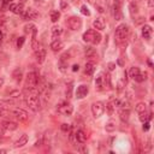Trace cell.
I'll return each instance as SVG.
<instances>
[{
    "label": "cell",
    "instance_id": "1",
    "mask_svg": "<svg viewBox=\"0 0 154 154\" xmlns=\"http://www.w3.org/2000/svg\"><path fill=\"white\" fill-rule=\"evenodd\" d=\"M38 82H40V76L36 71H30L28 72L26 77H25V88L29 89V91H34L37 85H38Z\"/></svg>",
    "mask_w": 154,
    "mask_h": 154
},
{
    "label": "cell",
    "instance_id": "2",
    "mask_svg": "<svg viewBox=\"0 0 154 154\" xmlns=\"http://www.w3.org/2000/svg\"><path fill=\"white\" fill-rule=\"evenodd\" d=\"M83 41L87 42V43H91V45H99L101 42V34L94 29H89L87 30L84 34H83Z\"/></svg>",
    "mask_w": 154,
    "mask_h": 154
},
{
    "label": "cell",
    "instance_id": "3",
    "mask_svg": "<svg viewBox=\"0 0 154 154\" xmlns=\"http://www.w3.org/2000/svg\"><path fill=\"white\" fill-rule=\"evenodd\" d=\"M25 102H26L28 107H29L32 112L40 111L41 102H40V97H38L37 94H35V93H32V91H31L30 94H28L26 97H25Z\"/></svg>",
    "mask_w": 154,
    "mask_h": 154
},
{
    "label": "cell",
    "instance_id": "4",
    "mask_svg": "<svg viewBox=\"0 0 154 154\" xmlns=\"http://www.w3.org/2000/svg\"><path fill=\"white\" fill-rule=\"evenodd\" d=\"M128 35H129V26L124 23L119 24L116 28V31H114V40H116L117 43H122L123 41H125Z\"/></svg>",
    "mask_w": 154,
    "mask_h": 154
},
{
    "label": "cell",
    "instance_id": "5",
    "mask_svg": "<svg viewBox=\"0 0 154 154\" xmlns=\"http://www.w3.org/2000/svg\"><path fill=\"white\" fill-rule=\"evenodd\" d=\"M106 85L109 87V76L105 75L103 72H100L95 78V88L99 91H101L106 88Z\"/></svg>",
    "mask_w": 154,
    "mask_h": 154
},
{
    "label": "cell",
    "instance_id": "6",
    "mask_svg": "<svg viewBox=\"0 0 154 154\" xmlns=\"http://www.w3.org/2000/svg\"><path fill=\"white\" fill-rule=\"evenodd\" d=\"M129 75H130V77H131L135 82H143V81L147 79V76H148V73H147L146 71L142 72V71L140 70V67H137V66H132V67L130 69V71H129Z\"/></svg>",
    "mask_w": 154,
    "mask_h": 154
},
{
    "label": "cell",
    "instance_id": "7",
    "mask_svg": "<svg viewBox=\"0 0 154 154\" xmlns=\"http://www.w3.org/2000/svg\"><path fill=\"white\" fill-rule=\"evenodd\" d=\"M57 111H58V113H60L61 116H71L72 114V112H73V107H72V105L70 103V102H67V101H61V102H59L58 105H57Z\"/></svg>",
    "mask_w": 154,
    "mask_h": 154
},
{
    "label": "cell",
    "instance_id": "8",
    "mask_svg": "<svg viewBox=\"0 0 154 154\" xmlns=\"http://www.w3.org/2000/svg\"><path fill=\"white\" fill-rule=\"evenodd\" d=\"M66 25L69 26V29L76 31V30H79L81 26H82V19L79 17H76V16H72L70 18H67L66 20Z\"/></svg>",
    "mask_w": 154,
    "mask_h": 154
},
{
    "label": "cell",
    "instance_id": "9",
    "mask_svg": "<svg viewBox=\"0 0 154 154\" xmlns=\"http://www.w3.org/2000/svg\"><path fill=\"white\" fill-rule=\"evenodd\" d=\"M14 101L10 100H0V117H6L10 113V106H12Z\"/></svg>",
    "mask_w": 154,
    "mask_h": 154
},
{
    "label": "cell",
    "instance_id": "10",
    "mask_svg": "<svg viewBox=\"0 0 154 154\" xmlns=\"http://www.w3.org/2000/svg\"><path fill=\"white\" fill-rule=\"evenodd\" d=\"M103 111H105V103L102 101H96V102H94L91 105V113H93V116L95 118L101 117Z\"/></svg>",
    "mask_w": 154,
    "mask_h": 154
},
{
    "label": "cell",
    "instance_id": "11",
    "mask_svg": "<svg viewBox=\"0 0 154 154\" xmlns=\"http://www.w3.org/2000/svg\"><path fill=\"white\" fill-rule=\"evenodd\" d=\"M11 113H12L17 119H19L20 122H25V120H28V118H29L26 111H24L23 108H19V107L13 108V109L11 111Z\"/></svg>",
    "mask_w": 154,
    "mask_h": 154
},
{
    "label": "cell",
    "instance_id": "12",
    "mask_svg": "<svg viewBox=\"0 0 154 154\" xmlns=\"http://www.w3.org/2000/svg\"><path fill=\"white\" fill-rule=\"evenodd\" d=\"M38 16H40V13H38V12H37L35 8H31V7L26 8V10H25V11H23V13H22L23 19H26V20H30V19H36Z\"/></svg>",
    "mask_w": 154,
    "mask_h": 154
},
{
    "label": "cell",
    "instance_id": "13",
    "mask_svg": "<svg viewBox=\"0 0 154 154\" xmlns=\"http://www.w3.org/2000/svg\"><path fill=\"white\" fill-rule=\"evenodd\" d=\"M89 93V87L85 85V84H81L79 87H77V90H76V97L77 99H83L87 96V94Z\"/></svg>",
    "mask_w": 154,
    "mask_h": 154
},
{
    "label": "cell",
    "instance_id": "14",
    "mask_svg": "<svg viewBox=\"0 0 154 154\" xmlns=\"http://www.w3.org/2000/svg\"><path fill=\"white\" fill-rule=\"evenodd\" d=\"M120 4H122V0H114V2H113V16H114V19L116 20L122 19Z\"/></svg>",
    "mask_w": 154,
    "mask_h": 154
},
{
    "label": "cell",
    "instance_id": "15",
    "mask_svg": "<svg viewBox=\"0 0 154 154\" xmlns=\"http://www.w3.org/2000/svg\"><path fill=\"white\" fill-rule=\"evenodd\" d=\"M118 114H119V118L123 122H128L129 120V117H130V109H129V107H119Z\"/></svg>",
    "mask_w": 154,
    "mask_h": 154
},
{
    "label": "cell",
    "instance_id": "16",
    "mask_svg": "<svg viewBox=\"0 0 154 154\" xmlns=\"http://www.w3.org/2000/svg\"><path fill=\"white\" fill-rule=\"evenodd\" d=\"M8 8H10V11H11L12 13H14V14H22L23 11H24L22 4H14V2H11V4L8 5Z\"/></svg>",
    "mask_w": 154,
    "mask_h": 154
},
{
    "label": "cell",
    "instance_id": "17",
    "mask_svg": "<svg viewBox=\"0 0 154 154\" xmlns=\"http://www.w3.org/2000/svg\"><path fill=\"white\" fill-rule=\"evenodd\" d=\"M75 136H76V140H77V142L79 144H83V143L87 142V135H85V132L82 129L75 131Z\"/></svg>",
    "mask_w": 154,
    "mask_h": 154
},
{
    "label": "cell",
    "instance_id": "18",
    "mask_svg": "<svg viewBox=\"0 0 154 154\" xmlns=\"http://www.w3.org/2000/svg\"><path fill=\"white\" fill-rule=\"evenodd\" d=\"M93 26H94L96 30H103L105 26H106V22H105V19H103L102 17H99V18H96V19L93 22Z\"/></svg>",
    "mask_w": 154,
    "mask_h": 154
},
{
    "label": "cell",
    "instance_id": "19",
    "mask_svg": "<svg viewBox=\"0 0 154 154\" xmlns=\"http://www.w3.org/2000/svg\"><path fill=\"white\" fill-rule=\"evenodd\" d=\"M35 58H36L38 64H42L45 61V58H46V51L42 47L38 48L37 51H35Z\"/></svg>",
    "mask_w": 154,
    "mask_h": 154
},
{
    "label": "cell",
    "instance_id": "20",
    "mask_svg": "<svg viewBox=\"0 0 154 154\" xmlns=\"http://www.w3.org/2000/svg\"><path fill=\"white\" fill-rule=\"evenodd\" d=\"M95 8L97 12L100 13H103L105 10H106V6H107V0H96L95 4H94Z\"/></svg>",
    "mask_w": 154,
    "mask_h": 154
},
{
    "label": "cell",
    "instance_id": "21",
    "mask_svg": "<svg viewBox=\"0 0 154 154\" xmlns=\"http://www.w3.org/2000/svg\"><path fill=\"white\" fill-rule=\"evenodd\" d=\"M24 30H25V32H31V40H36V34H37V29H36V26L34 25V24H26L25 26H24Z\"/></svg>",
    "mask_w": 154,
    "mask_h": 154
},
{
    "label": "cell",
    "instance_id": "22",
    "mask_svg": "<svg viewBox=\"0 0 154 154\" xmlns=\"http://www.w3.org/2000/svg\"><path fill=\"white\" fill-rule=\"evenodd\" d=\"M63 47H64V43H63V41H60L59 38H55V40L51 43V49H52L53 52H59V51H61Z\"/></svg>",
    "mask_w": 154,
    "mask_h": 154
},
{
    "label": "cell",
    "instance_id": "23",
    "mask_svg": "<svg viewBox=\"0 0 154 154\" xmlns=\"http://www.w3.org/2000/svg\"><path fill=\"white\" fill-rule=\"evenodd\" d=\"M152 32H153V29H152L150 25H143V28H142V36H143V38L150 40Z\"/></svg>",
    "mask_w": 154,
    "mask_h": 154
},
{
    "label": "cell",
    "instance_id": "24",
    "mask_svg": "<svg viewBox=\"0 0 154 154\" xmlns=\"http://www.w3.org/2000/svg\"><path fill=\"white\" fill-rule=\"evenodd\" d=\"M12 78H13L17 83H19V82L22 81V78H23V71H22L20 67H17V69L13 70V72H12Z\"/></svg>",
    "mask_w": 154,
    "mask_h": 154
},
{
    "label": "cell",
    "instance_id": "25",
    "mask_svg": "<svg viewBox=\"0 0 154 154\" xmlns=\"http://www.w3.org/2000/svg\"><path fill=\"white\" fill-rule=\"evenodd\" d=\"M1 125H2L7 131H14V130H17V128H18L17 123H14V122H2Z\"/></svg>",
    "mask_w": 154,
    "mask_h": 154
},
{
    "label": "cell",
    "instance_id": "26",
    "mask_svg": "<svg viewBox=\"0 0 154 154\" xmlns=\"http://www.w3.org/2000/svg\"><path fill=\"white\" fill-rule=\"evenodd\" d=\"M26 142H28V135H25V134H23L16 142H14V148H19V147H23L24 144H26Z\"/></svg>",
    "mask_w": 154,
    "mask_h": 154
},
{
    "label": "cell",
    "instance_id": "27",
    "mask_svg": "<svg viewBox=\"0 0 154 154\" xmlns=\"http://www.w3.org/2000/svg\"><path fill=\"white\" fill-rule=\"evenodd\" d=\"M51 32H52V36H53L54 38H57L59 35H61V34H63V28H61V26H59V25H54V26H52Z\"/></svg>",
    "mask_w": 154,
    "mask_h": 154
},
{
    "label": "cell",
    "instance_id": "28",
    "mask_svg": "<svg viewBox=\"0 0 154 154\" xmlns=\"http://www.w3.org/2000/svg\"><path fill=\"white\" fill-rule=\"evenodd\" d=\"M94 71H95V65H94V63H91V61H88V63L85 64V69H84V72H85L87 75L91 76V75L94 73Z\"/></svg>",
    "mask_w": 154,
    "mask_h": 154
},
{
    "label": "cell",
    "instance_id": "29",
    "mask_svg": "<svg viewBox=\"0 0 154 154\" xmlns=\"http://www.w3.org/2000/svg\"><path fill=\"white\" fill-rule=\"evenodd\" d=\"M152 118V114L150 113H148L147 111H144V112H141L140 113V120L142 122V123H144V122H149V119Z\"/></svg>",
    "mask_w": 154,
    "mask_h": 154
},
{
    "label": "cell",
    "instance_id": "30",
    "mask_svg": "<svg viewBox=\"0 0 154 154\" xmlns=\"http://www.w3.org/2000/svg\"><path fill=\"white\" fill-rule=\"evenodd\" d=\"M135 109H136V112H137V113L144 112V111H147V105H146L144 102H138V103H136Z\"/></svg>",
    "mask_w": 154,
    "mask_h": 154
},
{
    "label": "cell",
    "instance_id": "31",
    "mask_svg": "<svg viewBox=\"0 0 154 154\" xmlns=\"http://www.w3.org/2000/svg\"><path fill=\"white\" fill-rule=\"evenodd\" d=\"M69 134H70V135H69V141H70V143H71L73 147H76V144H77L78 142H77V140H76L75 131H72V129H71V130L69 131Z\"/></svg>",
    "mask_w": 154,
    "mask_h": 154
},
{
    "label": "cell",
    "instance_id": "32",
    "mask_svg": "<svg viewBox=\"0 0 154 154\" xmlns=\"http://www.w3.org/2000/svg\"><path fill=\"white\" fill-rule=\"evenodd\" d=\"M105 129H106V131H114L116 130V122L114 120H109L108 123H106V125H105Z\"/></svg>",
    "mask_w": 154,
    "mask_h": 154
},
{
    "label": "cell",
    "instance_id": "33",
    "mask_svg": "<svg viewBox=\"0 0 154 154\" xmlns=\"http://www.w3.org/2000/svg\"><path fill=\"white\" fill-rule=\"evenodd\" d=\"M60 18V12L59 11H52L51 12V20L52 22H58V19Z\"/></svg>",
    "mask_w": 154,
    "mask_h": 154
},
{
    "label": "cell",
    "instance_id": "34",
    "mask_svg": "<svg viewBox=\"0 0 154 154\" xmlns=\"http://www.w3.org/2000/svg\"><path fill=\"white\" fill-rule=\"evenodd\" d=\"M130 13H131L132 16L138 13V6H137L135 2H131V4H130Z\"/></svg>",
    "mask_w": 154,
    "mask_h": 154
},
{
    "label": "cell",
    "instance_id": "35",
    "mask_svg": "<svg viewBox=\"0 0 154 154\" xmlns=\"http://www.w3.org/2000/svg\"><path fill=\"white\" fill-rule=\"evenodd\" d=\"M65 95H66V97H67V99H70V97L72 96V83H71V82H70V83L67 84V87H66Z\"/></svg>",
    "mask_w": 154,
    "mask_h": 154
},
{
    "label": "cell",
    "instance_id": "36",
    "mask_svg": "<svg viewBox=\"0 0 154 154\" xmlns=\"http://www.w3.org/2000/svg\"><path fill=\"white\" fill-rule=\"evenodd\" d=\"M24 41H25V37H24V36H20V37L17 38V43H16V45H17V48H18V49H20V48L23 47Z\"/></svg>",
    "mask_w": 154,
    "mask_h": 154
},
{
    "label": "cell",
    "instance_id": "37",
    "mask_svg": "<svg viewBox=\"0 0 154 154\" xmlns=\"http://www.w3.org/2000/svg\"><path fill=\"white\" fill-rule=\"evenodd\" d=\"M20 97V93L18 90H12L10 93V99H19Z\"/></svg>",
    "mask_w": 154,
    "mask_h": 154
},
{
    "label": "cell",
    "instance_id": "38",
    "mask_svg": "<svg viewBox=\"0 0 154 154\" xmlns=\"http://www.w3.org/2000/svg\"><path fill=\"white\" fill-rule=\"evenodd\" d=\"M69 7H70V6H69V2H67L66 0H61V1H60V8H61L63 11H67Z\"/></svg>",
    "mask_w": 154,
    "mask_h": 154
},
{
    "label": "cell",
    "instance_id": "39",
    "mask_svg": "<svg viewBox=\"0 0 154 154\" xmlns=\"http://www.w3.org/2000/svg\"><path fill=\"white\" fill-rule=\"evenodd\" d=\"M81 12H82V14H84V16H90V11H89V8H88L85 5H82Z\"/></svg>",
    "mask_w": 154,
    "mask_h": 154
},
{
    "label": "cell",
    "instance_id": "40",
    "mask_svg": "<svg viewBox=\"0 0 154 154\" xmlns=\"http://www.w3.org/2000/svg\"><path fill=\"white\" fill-rule=\"evenodd\" d=\"M114 108H116V106H114L112 102H108V103L106 105V109L108 111V113H109V114H112V113H113Z\"/></svg>",
    "mask_w": 154,
    "mask_h": 154
},
{
    "label": "cell",
    "instance_id": "41",
    "mask_svg": "<svg viewBox=\"0 0 154 154\" xmlns=\"http://www.w3.org/2000/svg\"><path fill=\"white\" fill-rule=\"evenodd\" d=\"M95 54V51L93 49V48H87V51H85V55H87V58H91L93 55Z\"/></svg>",
    "mask_w": 154,
    "mask_h": 154
},
{
    "label": "cell",
    "instance_id": "42",
    "mask_svg": "<svg viewBox=\"0 0 154 154\" xmlns=\"http://www.w3.org/2000/svg\"><path fill=\"white\" fill-rule=\"evenodd\" d=\"M61 130L64 131V132H69L70 130H71V125L70 124H66V123H64V124H61Z\"/></svg>",
    "mask_w": 154,
    "mask_h": 154
},
{
    "label": "cell",
    "instance_id": "43",
    "mask_svg": "<svg viewBox=\"0 0 154 154\" xmlns=\"http://www.w3.org/2000/svg\"><path fill=\"white\" fill-rule=\"evenodd\" d=\"M6 132H7V130L0 124V137H2V136H6Z\"/></svg>",
    "mask_w": 154,
    "mask_h": 154
},
{
    "label": "cell",
    "instance_id": "44",
    "mask_svg": "<svg viewBox=\"0 0 154 154\" xmlns=\"http://www.w3.org/2000/svg\"><path fill=\"white\" fill-rule=\"evenodd\" d=\"M149 128H150V124H149V122H144V123H143V126H142L143 131H148V130H149Z\"/></svg>",
    "mask_w": 154,
    "mask_h": 154
},
{
    "label": "cell",
    "instance_id": "45",
    "mask_svg": "<svg viewBox=\"0 0 154 154\" xmlns=\"http://www.w3.org/2000/svg\"><path fill=\"white\" fill-rule=\"evenodd\" d=\"M107 66H108V70H109V71H113L114 67H116V64H114V63H108Z\"/></svg>",
    "mask_w": 154,
    "mask_h": 154
},
{
    "label": "cell",
    "instance_id": "46",
    "mask_svg": "<svg viewBox=\"0 0 154 154\" xmlns=\"http://www.w3.org/2000/svg\"><path fill=\"white\" fill-rule=\"evenodd\" d=\"M78 69H79V66H78V65H77V64H76V65H73V66H72V71H75V72H76V71H78Z\"/></svg>",
    "mask_w": 154,
    "mask_h": 154
},
{
    "label": "cell",
    "instance_id": "47",
    "mask_svg": "<svg viewBox=\"0 0 154 154\" xmlns=\"http://www.w3.org/2000/svg\"><path fill=\"white\" fill-rule=\"evenodd\" d=\"M11 1H12V0H2L4 5H10V4H11Z\"/></svg>",
    "mask_w": 154,
    "mask_h": 154
},
{
    "label": "cell",
    "instance_id": "48",
    "mask_svg": "<svg viewBox=\"0 0 154 154\" xmlns=\"http://www.w3.org/2000/svg\"><path fill=\"white\" fill-rule=\"evenodd\" d=\"M2 38H4V34H2V31L0 30V45L2 43Z\"/></svg>",
    "mask_w": 154,
    "mask_h": 154
},
{
    "label": "cell",
    "instance_id": "49",
    "mask_svg": "<svg viewBox=\"0 0 154 154\" xmlns=\"http://www.w3.org/2000/svg\"><path fill=\"white\" fill-rule=\"evenodd\" d=\"M4 82H5V79H4L2 77H0V88L4 85Z\"/></svg>",
    "mask_w": 154,
    "mask_h": 154
},
{
    "label": "cell",
    "instance_id": "50",
    "mask_svg": "<svg viewBox=\"0 0 154 154\" xmlns=\"http://www.w3.org/2000/svg\"><path fill=\"white\" fill-rule=\"evenodd\" d=\"M78 150H79V152H82V153H87V152H88V149H85V148H79Z\"/></svg>",
    "mask_w": 154,
    "mask_h": 154
},
{
    "label": "cell",
    "instance_id": "51",
    "mask_svg": "<svg viewBox=\"0 0 154 154\" xmlns=\"http://www.w3.org/2000/svg\"><path fill=\"white\" fill-rule=\"evenodd\" d=\"M71 1H72L73 4H76V5H77V4H79V1H81V0H71Z\"/></svg>",
    "mask_w": 154,
    "mask_h": 154
},
{
    "label": "cell",
    "instance_id": "52",
    "mask_svg": "<svg viewBox=\"0 0 154 154\" xmlns=\"http://www.w3.org/2000/svg\"><path fill=\"white\" fill-rule=\"evenodd\" d=\"M6 152H7L6 149H0V153H6Z\"/></svg>",
    "mask_w": 154,
    "mask_h": 154
},
{
    "label": "cell",
    "instance_id": "53",
    "mask_svg": "<svg viewBox=\"0 0 154 154\" xmlns=\"http://www.w3.org/2000/svg\"><path fill=\"white\" fill-rule=\"evenodd\" d=\"M35 1H36V2H40V4H42V1H43V0H35Z\"/></svg>",
    "mask_w": 154,
    "mask_h": 154
},
{
    "label": "cell",
    "instance_id": "54",
    "mask_svg": "<svg viewBox=\"0 0 154 154\" xmlns=\"http://www.w3.org/2000/svg\"><path fill=\"white\" fill-rule=\"evenodd\" d=\"M20 1H22V2H25V1H26V0H20Z\"/></svg>",
    "mask_w": 154,
    "mask_h": 154
},
{
    "label": "cell",
    "instance_id": "55",
    "mask_svg": "<svg viewBox=\"0 0 154 154\" xmlns=\"http://www.w3.org/2000/svg\"><path fill=\"white\" fill-rule=\"evenodd\" d=\"M87 1H91V0H87Z\"/></svg>",
    "mask_w": 154,
    "mask_h": 154
}]
</instances>
